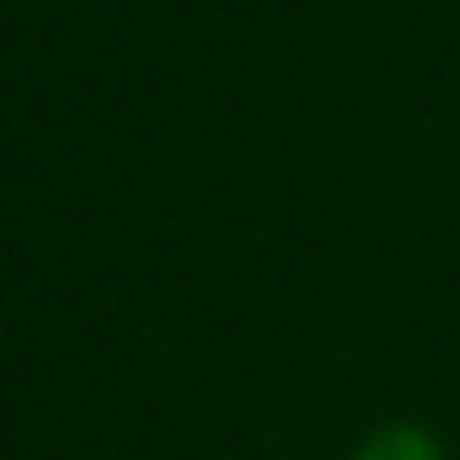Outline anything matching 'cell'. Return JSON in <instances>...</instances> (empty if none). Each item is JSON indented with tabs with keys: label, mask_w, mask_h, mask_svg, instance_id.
<instances>
[{
	"label": "cell",
	"mask_w": 460,
	"mask_h": 460,
	"mask_svg": "<svg viewBox=\"0 0 460 460\" xmlns=\"http://www.w3.org/2000/svg\"><path fill=\"white\" fill-rule=\"evenodd\" d=\"M356 460H443V449H438V438L420 431V426H385L361 443Z\"/></svg>",
	"instance_id": "obj_1"
}]
</instances>
